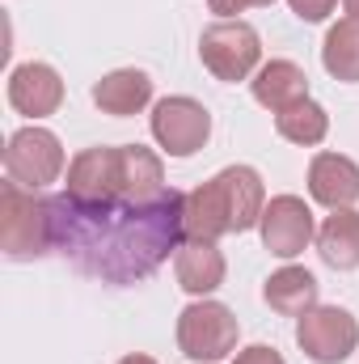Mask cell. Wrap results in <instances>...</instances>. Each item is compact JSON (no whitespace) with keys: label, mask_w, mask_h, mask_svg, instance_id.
<instances>
[{"label":"cell","mask_w":359,"mask_h":364,"mask_svg":"<svg viewBox=\"0 0 359 364\" xmlns=\"http://www.w3.org/2000/svg\"><path fill=\"white\" fill-rule=\"evenodd\" d=\"M296 343L313 364H343L359 348V322L343 305H313L296 322Z\"/></svg>","instance_id":"52a82bcc"},{"label":"cell","mask_w":359,"mask_h":364,"mask_svg":"<svg viewBox=\"0 0 359 364\" xmlns=\"http://www.w3.org/2000/svg\"><path fill=\"white\" fill-rule=\"evenodd\" d=\"M64 195L81 208H101L123 199V153L118 149H85L68 161Z\"/></svg>","instance_id":"9c48e42d"},{"label":"cell","mask_w":359,"mask_h":364,"mask_svg":"<svg viewBox=\"0 0 359 364\" xmlns=\"http://www.w3.org/2000/svg\"><path fill=\"white\" fill-rule=\"evenodd\" d=\"M224 250L216 242H203V237H186L174 255V275H178V288L190 296H211L220 284H224Z\"/></svg>","instance_id":"4fadbf2b"},{"label":"cell","mask_w":359,"mask_h":364,"mask_svg":"<svg viewBox=\"0 0 359 364\" xmlns=\"http://www.w3.org/2000/svg\"><path fill=\"white\" fill-rule=\"evenodd\" d=\"M321 64L343 85L359 81V17H343L338 26H330V34L321 43Z\"/></svg>","instance_id":"d6986e66"},{"label":"cell","mask_w":359,"mask_h":364,"mask_svg":"<svg viewBox=\"0 0 359 364\" xmlns=\"http://www.w3.org/2000/svg\"><path fill=\"white\" fill-rule=\"evenodd\" d=\"M118 364H157L153 356H144V352H131V356H123Z\"/></svg>","instance_id":"cb8c5ba5"},{"label":"cell","mask_w":359,"mask_h":364,"mask_svg":"<svg viewBox=\"0 0 359 364\" xmlns=\"http://www.w3.org/2000/svg\"><path fill=\"white\" fill-rule=\"evenodd\" d=\"M267 186L254 166H224L216 178L182 195V229L186 237L220 242L228 233H245L263 220Z\"/></svg>","instance_id":"7a4b0ae2"},{"label":"cell","mask_w":359,"mask_h":364,"mask_svg":"<svg viewBox=\"0 0 359 364\" xmlns=\"http://www.w3.org/2000/svg\"><path fill=\"white\" fill-rule=\"evenodd\" d=\"M123 153V199L131 203H153L161 195H170L174 186L165 182V166L153 149L144 144H118Z\"/></svg>","instance_id":"e0dca14e"},{"label":"cell","mask_w":359,"mask_h":364,"mask_svg":"<svg viewBox=\"0 0 359 364\" xmlns=\"http://www.w3.org/2000/svg\"><path fill=\"white\" fill-rule=\"evenodd\" d=\"M237 339H241V322L220 301L199 296V301H190L178 314V348L186 360L220 364L224 356L237 352Z\"/></svg>","instance_id":"5b68a950"},{"label":"cell","mask_w":359,"mask_h":364,"mask_svg":"<svg viewBox=\"0 0 359 364\" xmlns=\"http://www.w3.org/2000/svg\"><path fill=\"white\" fill-rule=\"evenodd\" d=\"M250 90H254V102L258 106H267L270 114H279V110H287V106H296V102L309 97V77L292 60H267L254 73Z\"/></svg>","instance_id":"9a60e30c"},{"label":"cell","mask_w":359,"mask_h":364,"mask_svg":"<svg viewBox=\"0 0 359 364\" xmlns=\"http://www.w3.org/2000/svg\"><path fill=\"white\" fill-rule=\"evenodd\" d=\"M0 250L13 263L43 259L47 250H55L51 199L4 178V186H0Z\"/></svg>","instance_id":"3957f363"},{"label":"cell","mask_w":359,"mask_h":364,"mask_svg":"<svg viewBox=\"0 0 359 364\" xmlns=\"http://www.w3.org/2000/svg\"><path fill=\"white\" fill-rule=\"evenodd\" d=\"M309 195L338 212V208H355L359 203V166L343 153H317L309 161Z\"/></svg>","instance_id":"7c38bea8"},{"label":"cell","mask_w":359,"mask_h":364,"mask_svg":"<svg viewBox=\"0 0 359 364\" xmlns=\"http://www.w3.org/2000/svg\"><path fill=\"white\" fill-rule=\"evenodd\" d=\"M211 136V114L203 102L174 93V97H161L153 106V140L170 153V157H194Z\"/></svg>","instance_id":"ba28073f"},{"label":"cell","mask_w":359,"mask_h":364,"mask_svg":"<svg viewBox=\"0 0 359 364\" xmlns=\"http://www.w3.org/2000/svg\"><path fill=\"white\" fill-rule=\"evenodd\" d=\"M64 161L68 157H64L60 136L38 127V123L13 132L9 144H4V178L17 182V186H30V191H43L51 182H60Z\"/></svg>","instance_id":"8992f818"},{"label":"cell","mask_w":359,"mask_h":364,"mask_svg":"<svg viewBox=\"0 0 359 364\" xmlns=\"http://www.w3.org/2000/svg\"><path fill=\"white\" fill-rule=\"evenodd\" d=\"M317 288H321L317 275L287 263V267H279V272L263 284V296H267V305L275 314H283V318H304V314L317 305Z\"/></svg>","instance_id":"ac0fdd59"},{"label":"cell","mask_w":359,"mask_h":364,"mask_svg":"<svg viewBox=\"0 0 359 364\" xmlns=\"http://www.w3.org/2000/svg\"><path fill=\"white\" fill-rule=\"evenodd\" d=\"M275 0H207V9L220 17V21H228V17H237V13H245V9H270Z\"/></svg>","instance_id":"7402d4cb"},{"label":"cell","mask_w":359,"mask_h":364,"mask_svg":"<svg viewBox=\"0 0 359 364\" xmlns=\"http://www.w3.org/2000/svg\"><path fill=\"white\" fill-rule=\"evenodd\" d=\"M9 106L26 119H47L64 106V81L51 64L43 60H30V64H17L9 73Z\"/></svg>","instance_id":"8fae6325"},{"label":"cell","mask_w":359,"mask_h":364,"mask_svg":"<svg viewBox=\"0 0 359 364\" xmlns=\"http://www.w3.org/2000/svg\"><path fill=\"white\" fill-rule=\"evenodd\" d=\"M343 9H347V17H359V0H343Z\"/></svg>","instance_id":"d4e9b609"},{"label":"cell","mask_w":359,"mask_h":364,"mask_svg":"<svg viewBox=\"0 0 359 364\" xmlns=\"http://www.w3.org/2000/svg\"><path fill=\"white\" fill-rule=\"evenodd\" d=\"M233 364H287L275 348H267V343H254V348H245V352H237L233 356Z\"/></svg>","instance_id":"603a6c76"},{"label":"cell","mask_w":359,"mask_h":364,"mask_svg":"<svg viewBox=\"0 0 359 364\" xmlns=\"http://www.w3.org/2000/svg\"><path fill=\"white\" fill-rule=\"evenodd\" d=\"M258 233H263V246H267L275 259L292 263V259L304 255L309 242L317 237L313 208H309L300 195H275V199H267V208H263Z\"/></svg>","instance_id":"30bf717a"},{"label":"cell","mask_w":359,"mask_h":364,"mask_svg":"<svg viewBox=\"0 0 359 364\" xmlns=\"http://www.w3.org/2000/svg\"><path fill=\"white\" fill-rule=\"evenodd\" d=\"M93 102L101 114L131 119L153 102V77L144 68H114L101 81H93Z\"/></svg>","instance_id":"5bb4252c"},{"label":"cell","mask_w":359,"mask_h":364,"mask_svg":"<svg viewBox=\"0 0 359 364\" xmlns=\"http://www.w3.org/2000/svg\"><path fill=\"white\" fill-rule=\"evenodd\" d=\"M199 60L216 81L237 85L263 68V38L250 21L228 17V21H216L199 34Z\"/></svg>","instance_id":"277c9868"},{"label":"cell","mask_w":359,"mask_h":364,"mask_svg":"<svg viewBox=\"0 0 359 364\" xmlns=\"http://www.w3.org/2000/svg\"><path fill=\"white\" fill-rule=\"evenodd\" d=\"M317 255L334 272H359V212L338 208L317 229Z\"/></svg>","instance_id":"2e32d148"},{"label":"cell","mask_w":359,"mask_h":364,"mask_svg":"<svg viewBox=\"0 0 359 364\" xmlns=\"http://www.w3.org/2000/svg\"><path fill=\"white\" fill-rule=\"evenodd\" d=\"M275 132L283 140L300 144V149H313V144H321L330 136V114H326L321 102L304 97V102H296V106H287V110L275 114Z\"/></svg>","instance_id":"ffe728a7"},{"label":"cell","mask_w":359,"mask_h":364,"mask_svg":"<svg viewBox=\"0 0 359 364\" xmlns=\"http://www.w3.org/2000/svg\"><path fill=\"white\" fill-rule=\"evenodd\" d=\"M51 225H55V250L85 275H97L106 284H136L153 275L170 259V250L186 242L178 191L153 203L114 199L101 208H81L68 195H55Z\"/></svg>","instance_id":"6da1fadb"},{"label":"cell","mask_w":359,"mask_h":364,"mask_svg":"<svg viewBox=\"0 0 359 364\" xmlns=\"http://www.w3.org/2000/svg\"><path fill=\"white\" fill-rule=\"evenodd\" d=\"M287 4H292V13H296L300 21H326L338 0H287Z\"/></svg>","instance_id":"44dd1931"}]
</instances>
